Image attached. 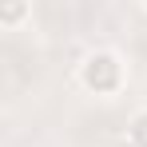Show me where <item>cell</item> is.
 Returning a JSON list of instances; mask_svg holds the SVG:
<instances>
[{
  "label": "cell",
  "instance_id": "obj_2",
  "mask_svg": "<svg viewBox=\"0 0 147 147\" xmlns=\"http://www.w3.org/2000/svg\"><path fill=\"white\" fill-rule=\"evenodd\" d=\"M127 147H147V107L135 111L127 123Z\"/></svg>",
  "mask_w": 147,
  "mask_h": 147
},
{
  "label": "cell",
  "instance_id": "obj_3",
  "mask_svg": "<svg viewBox=\"0 0 147 147\" xmlns=\"http://www.w3.org/2000/svg\"><path fill=\"white\" fill-rule=\"evenodd\" d=\"M24 16H32V4H24V0H20V4H4V8H0V24H4V28L20 24Z\"/></svg>",
  "mask_w": 147,
  "mask_h": 147
},
{
  "label": "cell",
  "instance_id": "obj_1",
  "mask_svg": "<svg viewBox=\"0 0 147 147\" xmlns=\"http://www.w3.org/2000/svg\"><path fill=\"white\" fill-rule=\"evenodd\" d=\"M80 88H88L92 96H115L123 88V60L111 48H96L84 56L80 64Z\"/></svg>",
  "mask_w": 147,
  "mask_h": 147
}]
</instances>
